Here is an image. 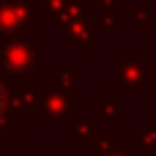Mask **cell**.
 <instances>
[{
    "mask_svg": "<svg viewBox=\"0 0 156 156\" xmlns=\"http://www.w3.org/2000/svg\"><path fill=\"white\" fill-rule=\"evenodd\" d=\"M3 107H5V96H3V90H0V112H3Z\"/></svg>",
    "mask_w": 156,
    "mask_h": 156,
    "instance_id": "6da1fadb",
    "label": "cell"
}]
</instances>
